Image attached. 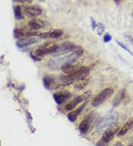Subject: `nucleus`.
I'll return each mask as SVG.
<instances>
[{
	"mask_svg": "<svg viewBox=\"0 0 133 146\" xmlns=\"http://www.w3.org/2000/svg\"><path fill=\"white\" fill-rule=\"evenodd\" d=\"M90 127V120L88 119H84L80 123L78 129H79V131L82 134H85L88 132Z\"/></svg>",
	"mask_w": 133,
	"mask_h": 146,
	"instance_id": "16",
	"label": "nucleus"
},
{
	"mask_svg": "<svg viewBox=\"0 0 133 146\" xmlns=\"http://www.w3.org/2000/svg\"><path fill=\"white\" fill-rule=\"evenodd\" d=\"M127 146H133V143H130V144L128 145Z\"/></svg>",
	"mask_w": 133,
	"mask_h": 146,
	"instance_id": "28",
	"label": "nucleus"
},
{
	"mask_svg": "<svg viewBox=\"0 0 133 146\" xmlns=\"http://www.w3.org/2000/svg\"><path fill=\"white\" fill-rule=\"evenodd\" d=\"M114 2H115V3L116 4V5H120V4L121 3V2H122V0H113Z\"/></svg>",
	"mask_w": 133,
	"mask_h": 146,
	"instance_id": "27",
	"label": "nucleus"
},
{
	"mask_svg": "<svg viewBox=\"0 0 133 146\" xmlns=\"http://www.w3.org/2000/svg\"><path fill=\"white\" fill-rule=\"evenodd\" d=\"M43 84L47 89L50 90L53 86L55 85V79L50 75H46L43 78Z\"/></svg>",
	"mask_w": 133,
	"mask_h": 146,
	"instance_id": "17",
	"label": "nucleus"
},
{
	"mask_svg": "<svg viewBox=\"0 0 133 146\" xmlns=\"http://www.w3.org/2000/svg\"><path fill=\"white\" fill-rule=\"evenodd\" d=\"M112 146H124V145H123V143H121V141H117Z\"/></svg>",
	"mask_w": 133,
	"mask_h": 146,
	"instance_id": "26",
	"label": "nucleus"
},
{
	"mask_svg": "<svg viewBox=\"0 0 133 146\" xmlns=\"http://www.w3.org/2000/svg\"><path fill=\"white\" fill-rule=\"evenodd\" d=\"M91 94H92V92L90 90H88V91H86L85 92H84L81 95H78L76 98H75L73 100H72L66 104L65 109L67 111L74 110L80 104H82V102L87 100L91 96Z\"/></svg>",
	"mask_w": 133,
	"mask_h": 146,
	"instance_id": "5",
	"label": "nucleus"
},
{
	"mask_svg": "<svg viewBox=\"0 0 133 146\" xmlns=\"http://www.w3.org/2000/svg\"><path fill=\"white\" fill-rule=\"evenodd\" d=\"M87 103H84L81 106H79L78 108H77L76 110L71 111L68 114V118L70 121L72 122V123H74L76 122V120L77 119V118L78 117V116L81 114V113L82 112V111L84 110V109L85 108L86 105H87Z\"/></svg>",
	"mask_w": 133,
	"mask_h": 146,
	"instance_id": "13",
	"label": "nucleus"
},
{
	"mask_svg": "<svg viewBox=\"0 0 133 146\" xmlns=\"http://www.w3.org/2000/svg\"><path fill=\"white\" fill-rule=\"evenodd\" d=\"M120 129H121V127L117 123L115 125H112V127L109 128L107 130H106L104 132L103 136L101 137V141L104 144H107L110 142H111L114 139V137H115V135L118 134Z\"/></svg>",
	"mask_w": 133,
	"mask_h": 146,
	"instance_id": "6",
	"label": "nucleus"
},
{
	"mask_svg": "<svg viewBox=\"0 0 133 146\" xmlns=\"http://www.w3.org/2000/svg\"><path fill=\"white\" fill-rule=\"evenodd\" d=\"M132 13H133V11H132Z\"/></svg>",
	"mask_w": 133,
	"mask_h": 146,
	"instance_id": "29",
	"label": "nucleus"
},
{
	"mask_svg": "<svg viewBox=\"0 0 133 146\" xmlns=\"http://www.w3.org/2000/svg\"><path fill=\"white\" fill-rule=\"evenodd\" d=\"M50 24L48 23L47 21H44V20L39 19H33L30 20L28 21L27 25H28L29 28L31 31H39L41 29L45 28L47 27V25Z\"/></svg>",
	"mask_w": 133,
	"mask_h": 146,
	"instance_id": "9",
	"label": "nucleus"
},
{
	"mask_svg": "<svg viewBox=\"0 0 133 146\" xmlns=\"http://www.w3.org/2000/svg\"><path fill=\"white\" fill-rule=\"evenodd\" d=\"M132 69H133V67H132Z\"/></svg>",
	"mask_w": 133,
	"mask_h": 146,
	"instance_id": "30",
	"label": "nucleus"
},
{
	"mask_svg": "<svg viewBox=\"0 0 133 146\" xmlns=\"http://www.w3.org/2000/svg\"><path fill=\"white\" fill-rule=\"evenodd\" d=\"M111 40H112V36H110L109 33H106L104 36V41L105 43L110 42Z\"/></svg>",
	"mask_w": 133,
	"mask_h": 146,
	"instance_id": "22",
	"label": "nucleus"
},
{
	"mask_svg": "<svg viewBox=\"0 0 133 146\" xmlns=\"http://www.w3.org/2000/svg\"><path fill=\"white\" fill-rule=\"evenodd\" d=\"M114 92L115 91L112 87L105 88L92 99V106L93 107H98L101 106V104H103L104 102H106L113 95Z\"/></svg>",
	"mask_w": 133,
	"mask_h": 146,
	"instance_id": "4",
	"label": "nucleus"
},
{
	"mask_svg": "<svg viewBox=\"0 0 133 146\" xmlns=\"http://www.w3.org/2000/svg\"><path fill=\"white\" fill-rule=\"evenodd\" d=\"M133 126V117H131L129 119L126 123H124V125L121 128L120 131L118 133V137H122L126 134L128 132L131 130V128Z\"/></svg>",
	"mask_w": 133,
	"mask_h": 146,
	"instance_id": "14",
	"label": "nucleus"
},
{
	"mask_svg": "<svg viewBox=\"0 0 133 146\" xmlns=\"http://www.w3.org/2000/svg\"><path fill=\"white\" fill-rule=\"evenodd\" d=\"M64 31L61 29H52L46 33H41L39 38L43 39L47 38H58L63 36Z\"/></svg>",
	"mask_w": 133,
	"mask_h": 146,
	"instance_id": "11",
	"label": "nucleus"
},
{
	"mask_svg": "<svg viewBox=\"0 0 133 146\" xmlns=\"http://www.w3.org/2000/svg\"><path fill=\"white\" fill-rule=\"evenodd\" d=\"M118 119V114L116 111H111L106 114L104 117L101 118L98 121L96 128L98 131L107 130L109 128L112 127L117 123Z\"/></svg>",
	"mask_w": 133,
	"mask_h": 146,
	"instance_id": "3",
	"label": "nucleus"
},
{
	"mask_svg": "<svg viewBox=\"0 0 133 146\" xmlns=\"http://www.w3.org/2000/svg\"><path fill=\"white\" fill-rule=\"evenodd\" d=\"M91 24H92V27L93 30H95V29L96 28V27H97V24H96V21H95L94 19L92 18H91Z\"/></svg>",
	"mask_w": 133,
	"mask_h": 146,
	"instance_id": "25",
	"label": "nucleus"
},
{
	"mask_svg": "<svg viewBox=\"0 0 133 146\" xmlns=\"http://www.w3.org/2000/svg\"><path fill=\"white\" fill-rule=\"evenodd\" d=\"M84 49L82 46H77L76 49L69 53L53 56L47 62L48 68L51 70H61V68L68 64H74L84 53Z\"/></svg>",
	"mask_w": 133,
	"mask_h": 146,
	"instance_id": "1",
	"label": "nucleus"
},
{
	"mask_svg": "<svg viewBox=\"0 0 133 146\" xmlns=\"http://www.w3.org/2000/svg\"><path fill=\"white\" fill-rule=\"evenodd\" d=\"M16 2H19V3H31L33 0H13Z\"/></svg>",
	"mask_w": 133,
	"mask_h": 146,
	"instance_id": "24",
	"label": "nucleus"
},
{
	"mask_svg": "<svg viewBox=\"0 0 133 146\" xmlns=\"http://www.w3.org/2000/svg\"><path fill=\"white\" fill-rule=\"evenodd\" d=\"M115 41H116V43H117L118 44V46H121V47L123 49V50H125V51H126V52H129V53H130L131 55H133V52H132L131 50H129V49H128V47L126 46V45H124V44H123V43H121V41H118V40H117V39L115 40Z\"/></svg>",
	"mask_w": 133,
	"mask_h": 146,
	"instance_id": "20",
	"label": "nucleus"
},
{
	"mask_svg": "<svg viewBox=\"0 0 133 146\" xmlns=\"http://www.w3.org/2000/svg\"><path fill=\"white\" fill-rule=\"evenodd\" d=\"M14 13H15V16L18 20H21L23 19V15L21 13V7L19 5L15 6L14 7Z\"/></svg>",
	"mask_w": 133,
	"mask_h": 146,
	"instance_id": "19",
	"label": "nucleus"
},
{
	"mask_svg": "<svg viewBox=\"0 0 133 146\" xmlns=\"http://www.w3.org/2000/svg\"><path fill=\"white\" fill-rule=\"evenodd\" d=\"M40 39L37 37H33V36H28V37L21 38L19 40H18L16 42V44L20 48H24L27 46H30V45L35 44L39 42Z\"/></svg>",
	"mask_w": 133,
	"mask_h": 146,
	"instance_id": "10",
	"label": "nucleus"
},
{
	"mask_svg": "<svg viewBox=\"0 0 133 146\" xmlns=\"http://www.w3.org/2000/svg\"><path fill=\"white\" fill-rule=\"evenodd\" d=\"M76 47L77 46L74 43L65 41V42L61 43V44L59 45V47H58L56 51L53 54V56H58V55L69 53V52L74 51L76 49Z\"/></svg>",
	"mask_w": 133,
	"mask_h": 146,
	"instance_id": "7",
	"label": "nucleus"
},
{
	"mask_svg": "<svg viewBox=\"0 0 133 146\" xmlns=\"http://www.w3.org/2000/svg\"><path fill=\"white\" fill-rule=\"evenodd\" d=\"M90 81H91V78H90V77H87V78L84 79V80H79V81H78V82L76 83L74 85V87H73V89H74L77 92H79V91H81V90H83L84 89H85L87 86L90 84Z\"/></svg>",
	"mask_w": 133,
	"mask_h": 146,
	"instance_id": "15",
	"label": "nucleus"
},
{
	"mask_svg": "<svg viewBox=\"0 0 133 146\" xmlns=\"http://www.w3.org/2000/svg\"><path fill=\"white\" fill-rule=\"evenodd\" d=\"M71 98V93L68 90L56 92L53 94V99L58 105H61Z\"/></svg>",
	"mask_w": 133,
	"mask_h": 146,
	"instance_id": "8",
	"label": "nucleus"
},
{
	"mask_svg": "<svg viewBox=\"0 0 133 146\" xmlns=\"http://www.w3.org/2000/svg\"><path fill=\"white\" fill-rule=\"evenodd\" d=\"M125 37H126V39L130 41V42L131 43V44L133 46V37L132 36H130V35H129V34H125Z\"/></svg>",
	"mask_w": 133,
	"mask_h": 146,
	"instance_id": "23",
	"label": "nucleus"
},
{
	"mask_svg": "<svg viewBox=\"0 0 133 146\" xmlns=\"http://www.w3.org/2000/svg\"><path fill=\"white\" fill-rule=\"evenodd\" d=\"M59 47V44L55 42H45L43 44L40 45L35 51L30 53L31 57L33 60L39 61L47 55L52 54L53 55L55 52Z\"/></svg>",
	"mask_w": 133,
	"mask_h": 146,
	"instance_id": "2",
	"label": "nucleus"
},
{
	"mask_svg": "<svg viewBox=\"0 0 133 146\" xmlns=\"http://www.w3.org/2000/svg\"><path fill=\"white\" fill-rule=\"evenodd\" d=\"M125 96H126V91L123 89V90H121V92L118 93L116 98H115V100H114V106H117L119 104H121V102L124 100V99L125 98Z\"/></svg>",
	"mask_w": 133,
	"mask_h": 146,
	"instance_id": "18",
	"label": "nucleus"
},
{
	"mask_svg": "<svg viewBox=\"0 0 133 146\" xmlns=\"http://www.w3.org/2000/svg\"><path fill=\"white\" fill-rule=\"evenodd\" d=\"M25 12L27 16L35 18L41 14L42 10L37 5H30L25 7Z\"/></svg>",
	"mask_w": 133,
	"mask_h": 146,
	"instance_id": "12",
	"label": "nucleus"
},
{
	"mask_svg": "<svg viewBox=\"0 0 133 146\" xmlns=\"http://www.w3.org/2000/svg\"><path fill=\"white\" fill-rule=\"evenodd\" d=\"M96 28H97L98 35V36H101V35L104 33V26L103 24H97V27H96Z\"/></svg>",
	"mask_w": 133,
	"mask_h": 146,
	"instance_id": "21",
	"label": "nucleus"
}]
</instances>
